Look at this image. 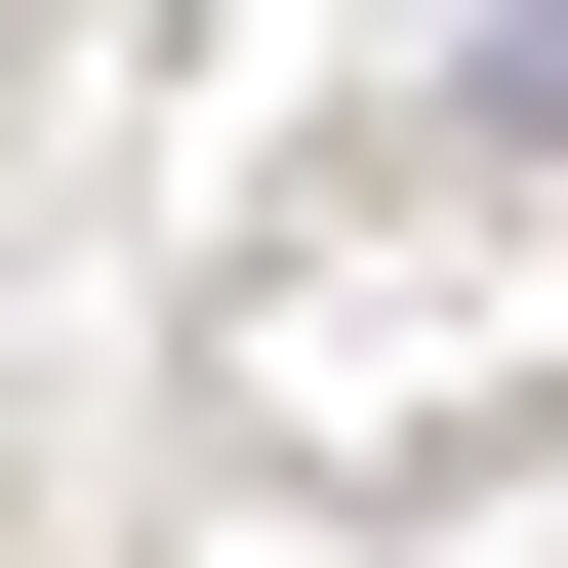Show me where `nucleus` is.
Masks as SVG:
<instances>
[{
	"mask_svg": "<svg viewBox=\"0 0 568 568\" xmlns=\"http://www.w3.org/2000/svg\"><path fill=\"white\" fill-rule=\"evenodd\" d=\"M487 122H568V0H487Z\"/></svg>",
	"mask_w": 568,
	"mask_h": 568,
	"instance_id": "1",
	"label": "nucleus"
}]
</instances>
